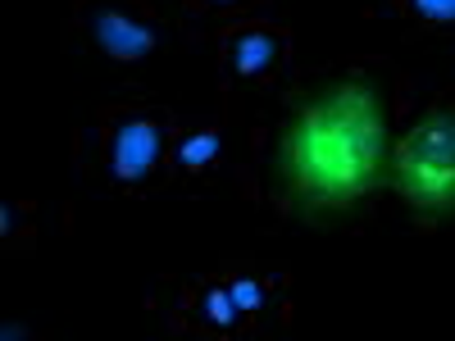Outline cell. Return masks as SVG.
Listing matches in <instances>:
<instances>
[{
  "label": "cell",
  "instance_id": "6da1fadb",
  "mask_svg": "<svg viewBox=\"0 0 455 341\" xmlns=\"http://www.w3.org/2000/svg\"><path fill=\"white\" fill-rule=\"evenodd\" d=\"M392 91L373 68H337L287 96L264 146V186L306 227H337L387 192Z\"/></svg>",
  "mask_w": 455,
  "mask_h": 341
},
{
  "label": "cell",
  "instance_id": "7a4b0ae2",
  "mask_svg": "<svg viewBox=\"0 0 455 341\" xmlns=\"http://www.w3.org/2000/svg\"><path fill=\"white\" fill-rule=\"evenodd\" d=\"M387 192L419 223H455V105H433L396 132Z\"/></svg>",
  "mask_w": 455,
  "mask_h": 341
},
{
  "label": "cell",
  "instance_id": "3957f363",
  "mask_svg": "<svg viewBox=\"0 0 455 341\" xmlns=\"http://www.w3.org/2000/svg\"><path fill=\"white\" fill-rule=\"evenodd\" d=\"M169 146V128L164 119H150V114H132V119H119L109 132V173L119 182H146L160 169Z\"/></svg>",
  "mask_w": 455,
  "mask_h": 341
},
{
  "label": "cell",
  "instance_id": "277c9868",
  "mask_svg": "<svg viewBox=\"0 0 455 341\" xmlns=\"http://www.w3.org/2000/svg\"><path fill=\"white\" fill-rule=\"evenodd\" d=\"M92 42L119 64H141L160 51V28L146 23L128 10H114V5H100L92 14Z\"/></svg>",
  "mask_w": 455,
  "mask_h": 341
},
{
  "label": "cell",
  "instance_id": "5b68a950",
  "mask_svg": "<svg viewBox=\"0 0 455 341\" xmlns=\"http://www.w3.org/2000/svg\"><path fill=\"white\" fill-rule=\"evenodd\" d=\"M283 55V36L274 28H242L233 32V42H228V68L237 73V78H259V73H269Z\"/></svg>",
  "mask_w": 455,
  "mask_h": 341
},
{
  "label": "cell",
  "instance_id": "8992f818",
  "mask_svg": "<svg viewBox=\"0 0 455 341\" xmlns=\"http://www.w3.org/2000/svg\"><path fill=\"white\" fill-rule=\"evenodd\" d=\"M219 150H223V137L214 128H205V132H187L173 146V160H178L182 173H201V169H210L219 160Z\"/></svg>",
  "mask_w": 455,
  "mask_h": 341
},
{
  "label": "cell",
  "instance_id": "52a82bcc",
  "mask_svg": "<svg viewBox=\"0 0 455 341\" xmlns=\"http://www.w3.org/2000/svg\"><path fill=\"white\" fill-rule=\"evenodd\" d=\"M201 310H205V319L214 328H237V319H242V310L233 305V291L228 287H210L205 300H201Z\"/></svg>",
  "mask_w": 455,
  "mask_h": 341
},
{
  "label": "cell",
  "instance_id": "ba28073f",
  "mask_svg": "<svg viewBox=\"0 0 455 341\" xmlns=\"http://www.w3.org/2000/svg\"><path fill=\"white\" fill-rule=\"evenodd\" d=\"M228 291H233V305L242 314H259L264 310V282L259 278H233V282H228Z\"/></svg>",
  "mask_w": 455,
  "mask_h": 341
},
{
  "label": "cell",
  "instance_id": "9c48e42d",
  "mask_svg": "<svg viewBox=\"0 0 455 341\" xmlns=\"http://www.w3.org/2000/svg\"><path fill=\"white\" fill-rule=\"evenodd\" d=\"M410 10L419 14L424 23H437V28H455V0H410Z\"/></svg>",
  "mask_w": 455,
  "mask_h": 341
},
{
  "label": "cell",
  "instance_id": "30bf717a",
  "mask_svg": "<svg viewBox=\"0 0 455 341\" xmlns=\"http://www.w3.org/2000/svg\"><path fill=\"white\" fill-rule=\"evenodd\" d=\"M14 218H19V205L5 201V205H0V237H14Z\"/></svg>",
  "mask_w": 455,
  "mask_h": 341
},
{
  "label": "cell",
  "instance_id": "8fae6325",
  "mask_svg": "<svg viewBox=\"0 0 455 341\" xmlns=\"http://www.w3.org/2000/svg\"><path fill=\"white\" fill-rule=\"evenodd\" d=\"M23 337H28L23 323H0V341H23Z\"/></svg>",
  "mask_w": 455,
  "mask_h": 341
},
{
  "label": "cell",
  "instance_id": "7c38bea8",
  "mask_svg": "<svg viewBox=\"0 0 455 341\" xmlns=\"http://www.w3.org/2000/svg\"><path fill=\"white\" fill-rule=\"evenodd\" d=\"M210 5H242V0H210Z\"/></svg>",
  "mask_w": 455,
  "mask_h": 341
}]
</instances>
